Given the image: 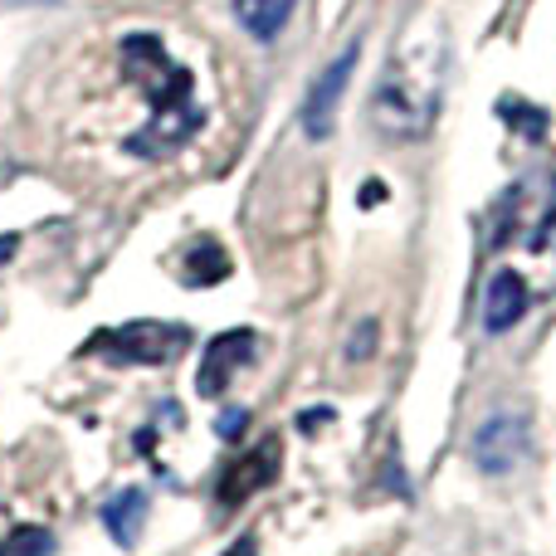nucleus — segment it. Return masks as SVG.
Segmentation results:
<instances>
[{
    "mask_svg": "<svg viewBox=\"0 0 556 556\" xmlns=\"http://www.w3.org/2000/svg\"><path fill=\"white\" fill-rule=\"evenodd\" d=\"M528 459V420L518 410H498L473 434V464L483 473H508Z\"/></svg>",
    "mask_w": 556,
    "mask_h": 556,
    "instance_id": "obj_4",
    "label": "nucleus"
},
{
    "mask_svg": "<svg viewBox=\"0 0 556 556\" xmlns=\"http://www.w3.org/2000/svg\"><path fill=\"white\" fill-rule=\"evenodd\" d=\"M230 274V260H225V250L215 240H195L191 254H181V278L191 288H205V283H220V278Z\"/></svg>",
    "mask_w": 556,
    "mask_h": 556,
    "instance_id": "obj_10",
    "label": "nucleus"
},
{
    "mask_svg": "<svg viewBox=\"0 0 556 556\" xmlns=\"http://www.w3.org/2000/svg\"><path fill=\"white\" fill-rule=\"evenodd\" d=\"M186 346H191V332L181 323H127L88 337L84 356H98L108 366H162L176 362Z\"/></svg>",
    "mask_w": 556,
    "mask_h": 556,
    "instance_id": "obj_2",
    "label": "nucleus"
},
{
    "mask_svg": "<svg viewBox=\"0 0 556 556\" xmlns=\"http://www.w3.org/2000/svg\"><path fill=\"white\" fill-rule=\"evenodd\" d=\"M356 59H362V39H352V45H346L342 54H337L332 64L313 78V88H307V98H303V132L313 137V142H327V137H332L337 108H342V93H346V84H352V74H356Z\"/></svg>",
    "mask_w": 556,
    "mask_h": 556,
    "instance_id": "obj_3",
    "label": "nucleus"
},
{
    "mask_svg": "<svg viewBox=\"0 0 556 556\" xmlns=\"http://www.w3.org/2000/svg\"><path fill=\"white\" fill-rule=\"evenodd\" d=\"M240 425H244V410L225 415V420H220V434H235V430H240Z\"/></svg>",
    "mask_w": 556,
    "mask_h": 556,
    "instance_id": "obj_14",
    "label": "nucleus"
},
{
    "mask_svg": "<svg viewBox=\"0 0 556 556\" xmlns=\"http://www.w3.org/2000/svg\"><path fill=\"white\" fill-rule=\"evenodd\" d=\"M298 0H235V20L250 29L254 39H278L293 15Z\"/></svg>",
    "mask_w": 556,
    "mask_h": 556,
    "instance_id": "obj_9",
    "label": "nucleus"
},
{
    "mask_svg": "<svg viewBox=\"0 0 556 556\" xmlns=\"http://www.w3.org/2000/svg\"><path fill=\"white\" fill-rule=\"evenodd\" d=\"M254 352H260V337H254L250 327H230V332H220L211 346H205V362H201V376H195V391H201L205 401L225 395V386H230L235 376L254 362Z\"/></svg>",
    "mask_w": 556,
    "mask_h": 556,
    "instance_id": "obj_5",
    "label": "nucleus"
},
{
    "mask_svg": "<svg viewBox=\"0 0 556 556\" xmlns=\"http://www.w3.org/2000/svg\"><path fill=\"white\" fill-rule=\"evenodd\" d=\"M142 522H147V489H123L103 503V528L113 532L117 547H132L142 538Z\"/></svg>",
    "mask_w": 556,
    "mask_h": 556,
    "instance_id": "obj_8",
    "label": "nucleus"
},
{
    "mask_svg": "<svg viewBox=\"0 0 556 556\" xmlns=\"http://www.w3.org/2000/svg\"><path fill=\"white\" fill-rule=\"evenodd\" d=\"M225 556H260V547H254V538H240Z\"/></svg>",
    "mask_w": 556,
    "mask_h": 556,
    "instance_id": "obj_13",
    "label": "nucleus"
},
{
    "mask_svg": "<svg viewBox=\"0 0 556 556\" xmlns=\"http://www.w3.org/2000/svg\"><path fill=\"white\" fill-rule=\"evenodd\" d=\"M0 556H54V532L39 528V522H25L0 542Z\"/></svg>",
    "mask_w": 556,
    "mask_h": 556,
    "instance_id": "obj_11",
    "label": "nucleus"
},
{
    "mask_svg": "<svg viewBox=\"0 0 556 556\" xmlns=\"http://www.w3.org/2000/svg\"><path fill=\"white\" fill-rule=\"evenodd\" d=\"M20 250V235H0V264H10Z\"/></svg>",
    "mask_w": 556,
    "mask_h": 556,
    "instance_id": "obj_12",
    "label": "nucleus"
},
{
    "mask_svg": "<svg viewBox=\"0 0 556 556\" xmlns=\"http://www.w3.org/2000/svg\"><path fill=\"white\" fill-rule=\"evenodd\" d=\"M123 68L152 98V123L127 147L137 156H166L172 147H181L201 127V108L191 103V74L181 64H172V54H166V45L156 35L123 39Z\"/></svg>",
    "mask_w": 556,
    "mask_h": 556,
    "instance_id": "obj_1",
    "label": "nucleus"
},
{
    "mask_svg": "<svg viewBox=\"0 0 556 556\" xmlns=\"http://www.w3.org/2000/svg\"><path fill=\"white\" fill-rule=\"evenodd\" d=\"M274 473H278V440L269 434L264 444H254L250 454H235L230 464H225V473H220V508H240L244 498H254V493L264 489V483H274Z\"/></svg>",
    "mask_w": 556,
    "mask_h": 556,
    "instance_id": "obj_6",
    "label": "nucleus"
},
{
    "mask_svg": "<svg viewBox=\"0 0 556 556\" xmlns=\"http://www.w3.org/2000/svg\"><path fill=\"white\" fill-rule=\"evenodd\" d=\"M528 283H522L513 269H498L489 278V293H483V327H489L493 337L508 332V327L522 323V313H528Z\"/></svg>",
    "mask_w": 556,
    "mask_h": 556,
    "instance_id": "obj_7",
    "label": "nucleus"
}]
</instances>
